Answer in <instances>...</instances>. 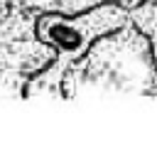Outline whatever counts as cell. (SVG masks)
Here are the masks:
<instances>
[{
    "label": "cell",
    "instance_id": "6da1fadb",
    "mask_svg": "<svg viewBox=\"0 0 157 150\" xmlns=\"http://www.w3.org/2000/svg\"><path fill=\"white\" fill-rule=\"evenodd\" d=\"M132 25L130 12L115 2H101L78 15L42 12L34 22V34L54 52V61L27 81V93H59L69 69L81 61L88 49L105 34Z\"/></svg>",
    "mask_w": 157,
    "mask_h": 150
},
{
    "label": "cell",
    "instance_id": "7a4b0ae2",
    "mask_svg": "<svg viewBox=\"0 0 157 150\" xmlns=\"http://www.w3.org/2000/svg\"><path fill=\"white\" fill-rule=\"evenodd\" d=\"M130 22L147 37L157 34V0H142L130 12Z\"/></svg>",
    "mask_w": 157,
    "mask_h": 150
},
{
    "label": "cell",
    "instance_id": "3957f363",
    "mask_svg": "<svg viewBox=\"0 0 157 150\" xmlns=\"http://www.w3.org/2000/svg\"><path fill=\"white\" fill-rule=\"evenodd\" d=\"M150 52H152V64H155V74H157V34L150 37Z\"/></svg>",
    "mask_w": 157,
    "mask_h": 150
}]
</instances>
